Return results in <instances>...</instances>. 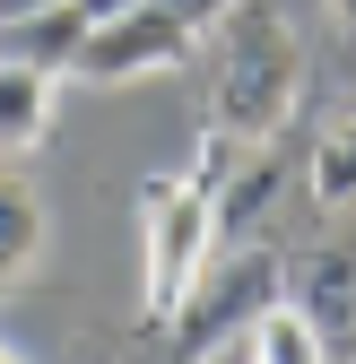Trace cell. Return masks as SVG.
<instances>
[{
    "label": "cell",
    "instance_id": "6da1fadb",
    "mask_svg": "<svg viewBox=\"0 0 356 364\" xmlns=\"http://www.w3.org/2000/svg\"><path fill=\"white\" fill-rule=\"evenodd\" d=\"M244 148H226L209 130L200 156L183 173H148L140 182V321L165 330V321H183V304L200 295L209 278V260H217V182H226Z\"/></svg>",
    "mask_w": 356,
    "mask_h": 364
},
{
    "label": "cell",
    "instance_id": "7a4b0ae2",
    "mask_svg": "<svg viewBox=\"0 0 356 364\" xmlns=\"http://www.w3.org/2000/svg\"><path fill=\"white\" fill-rule=\"evenodd\" d=\"M304 105V35L278 9H244L226 18V53H217V87H209V130L226 148H270Z\"/></svg>",
    "mask_w": 356,
    "mask_h": 364
},
{
    "label": "cell",
    "instance_id": "3957f363",
    "mask_svg": "<svg viewBox=\"0 0 356 364\" xmlns=\"http://www.w3.org/2000/svg\"><path fill=\"white\" fill-rule=\"evenodd\" d=\"M192 26L165 9V0H140V9H122V18H96L87 26V43H78V61H70V78H87V87H130V78H165V70H183V53H192Z\"/></svg>",
    "mask_w": 356,
    "mask_h": 364
},
{
    "label": "cell",
    "instance_id": "277c9868",
    "mask_svg": "<svg viewBox=\"0 0 356 364\" xmlns=\"http://www.w3.org/2000/svg\"><path fill=\"white\" fill-rule=\"evenodd\" d=\"M61 122V70L0 53V156H35Z\"/></svg>",
    "mask_w": 356,
    "mask_h": 364
},
{
    "label": "cell",
    "instance_id": "5b68a950",
    "mask_svg": "<svg viewBox=\"0 0 356 364\" xmlns=\"http://www.w3.org/2000/svg\"><path fill=\"white\" fill-rule=\"evenodd\" d=\"M287 295L313 312V330L330 338V355H356V243H322V252H304V269H295Z\"/></svg>",
    "mask_w": 356,
    "mask_h": 364
},
{
    "label": "cell",
    "instance_id": "8992f818",
    "mask_svg": "<svg viewBox=\"0 0 356 364\" xmlns=\"http://www.w3.org/2000/svg\"><path fill=\"white\" fill-rule=\"evenodd\" d=\"M43 243H53V208H43V191L0 156V295L43 269Z\"/></svg>",
    "mask_w": 356,
    "mask_h": 364
},
{
    "label": "cell",
    "instance_id": "52a82bcc",
    "mask_svg": "<svg viewBox=\"0 0 356 364\" xmlns=\"http://www.w3.org/2000/svg\"><path fill=\"white\" fill-rule=\"evenodd\" d=\"M252 364H339V355L313 330V312H304L295 295H278V304L252 312Z\"/></svg>",
    "mask_w": 356,
    "mask_h": 364
},
{
    "label": "cell",
    "instance_id": "ba28073f",
    "mask_svg": "<svg viewBox=\"0 0 356 364\" xmlns=\"http://www.w3.org/2000/svg\"><path fill=\"white\" fill-rule=\"evenodd\" d=\"M313 200L356 217V113L322 122V139H313Z\"/></svg>",
    "mask_w": 356,
    "mask_h": 364
},
{
    "label": "cell",
    "instance_id": "9c48e42d",
    "mask_svg": "<svg viewBox=\"0 0 356 364\" xmlns=\"http://www.w3.org/2000/svg\"><path fill=\"white\" fill-rule=\"evenodd\" d=\"M165 9H174V18H183L192 35H209V26H226V18L244 9V0H165Z\"/></svg>",
    "mask_w": 356,
    "mask_h": 364
},
{
    "label": "cell",
    "instance_id": "30bf717a",
    "mask_svg": "<svg viewBox=\"0 0 356 364\" xmlns=\"http://www.w3.org/2000/svg\"><path fill=\"white\" fill-rule=\"evenodd\" d=\"M200 364H252V321H244V330H226V338H217Z\"/></svg>",
    "mask_w": 356,
    "mask_h": 364
},
{
    "label": "cell",
    "instance_id": "8fae6325",
    "mask_svg": "<svg viewBox=\"0 0 356 364\" xmlns=\"http://www.w3.org/2000/svg\"><path fill=\"white\" fill-rule=\"evenodd\" d=\"M43 9H61V0H0V35L26 26V18H43Z\"/></svg>",
    "mask_w": 356,
    "mask_h": 364
},
{
    "label": "cell",
    "instance_id": "7c38bea8",
    "mask_svg": "<svg viewBox=\"0 0 356 364\" xmlns=\"http://www.w3.org/2000/svg\"><path fill=\"white\" fill-rule=\"evenodd\" d=\"M70 9H78L87 26H96V18H122V9H140V0H70Z\"/></svg>",
    "mask_w": 356,
    "mask_h": 364
},
{
    "label": "cell",
    "instance_id": "4fadbf2b",
    "mask_svg": "<svg viewBox=\"0 0 356 364\" xmlns=\"http://www.w3.org/2000/svg\"><path fill=\"white\" fill-rule=\"evenodd\" d=\"M330 26H339V43L356 53V0H330Z\"/></svg>",
    "mask_w": 356,
    "mask_h": 364
},
{
    "label": "cell",
    "instance_id": "5bb4252c",
    "mask_svg": "<svg viewBox=\"0 0 356 364\" xmlns=\"http://www.w3.org/2000/svg\"><path fill=\"white\" fill-rule=\"evenodd\" d=\"M0 364H18V355H9V338H0Z\"/></svg>",
    "mask_w": 356,
    "mask_h": 364
}]
</instances>
